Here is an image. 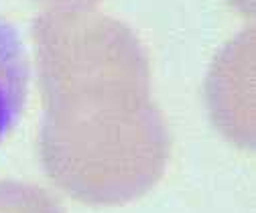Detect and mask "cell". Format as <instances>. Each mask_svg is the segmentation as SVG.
I'll return each instance as SVG.
<instances>
[{
	"instance_id": "cell-1",
	"label": "cell",
	"mask_w": 256,
	"mask_h": 213,
	"mask_svg": "<svg viewBox=\"0 0 256 213\" xmlns=\"http://www.w3.org/2000/svg\"><path fill=\"white\" fill-rule=\"evenodd\" d=\"M28 57L18 30L0 16V142L12 130L26 102Z\"/></svg>"
}]
</instances>
